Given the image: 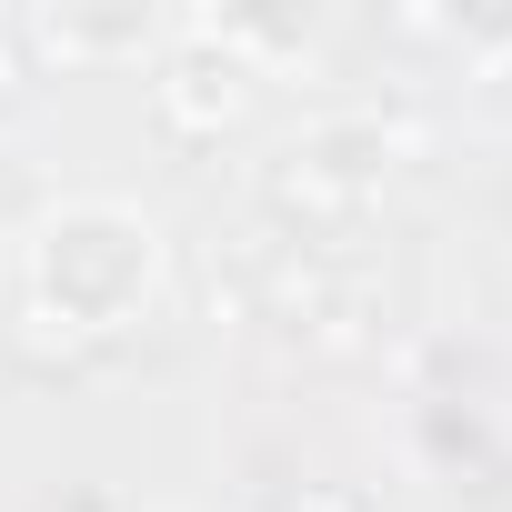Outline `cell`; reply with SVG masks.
<instances>
[{
    "label": "cell",
    "instance_id": "1",
    "mask_svg": "<svg viewBox=\"0 0 512 512\" xmlns=\"http://www.w3.org/2000/svg\"><path fill=\"white\" fill-rule=\"evenodd\" d=\"M31 292L61 332H121L161 292V231L121 201H71L31 241Z\"/></svg>",
    "mask_w": 512,
    "mask_h": 512
}]
</instances>
